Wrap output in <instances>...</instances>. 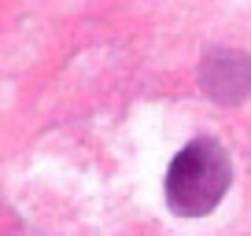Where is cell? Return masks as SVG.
Listing matches in <instances>:
<instances>
[{
  "label": "cell",
  "instance_id": "6da1fadb",
  "mask_svg": "<svg viewBox=\"0 0 251 236\" xmlns=\"http://www.w3.org/2000/svg\"><path fill=\"white\" fill-rule=\"evenodd\" d=\"M233 185V159L214 137L188 141L166 166V207L177 218H207Z\"/></svg>",
  "mask_w": 251,
  "mask_h": 236
},
{
  "label": "cell",
  "instance_id": "7a4b0ae2",
  "mask_svg": "<svg viewBox=\"0 0 251 236\" xmlns=\"http://www.w3.org/2000/svg\"><path fill=\"white\" fill-rule=\"evenodd\" d=\"M203 81H207V93L222 103H240L244 96L251 93V59L240 52H222L214 55L203 71Z\"/></svg>",
  "mask_w": 251,
  "mask_h": 236
}]
</instances>
